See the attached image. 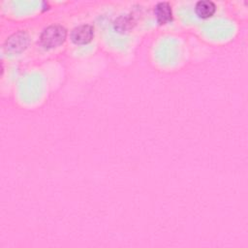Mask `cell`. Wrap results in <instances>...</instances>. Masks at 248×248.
Returning <instances> with one entry per match:
<instances>
[{
  "label": "cell",
  "mask_w": 248,
  "mask_h": 248,
  "mask_svg": "<svg viewBox=\"0 0 248 248\" xmlns=\"http://www.w3.org/2000/svg\"><path fill=\"white\" fill-rule=\"evenodd\" d=\"M66 29L61 25H50L41 34V42L46 47H54L61 45L66 39Z\"/></svg>",
  "instance_id": "6da1fadb"
},
{
  "label": "cell",
  "mask_w": 248,
  "mask_h": 248,
  "mask_svg": "<svg viewBox=\"0 0 248 248\" xmlns=\"http://www.w3.org/2000/svg\"><path fill=\"white\" fill-rule=\"evenodd\" d=\"M93 37V27L88 24H81L75 27L71 32L72 41L78 45H84L91 41Z\"/></svg>",
  "instance_id": "7a4b0ae2"
},
{
  "label": "cell",
  "mask_w": 248,
  "mask_h": 248,
  "mask_svg": "<svg viewBox=\"0 0 248 248\" xmlns=\"http://www.w3.org/2000/svg\"><path fill=\"white\" fill-rule=\"evenodd\" d=\"M195 10L200 17H209L215 12V4L210 0H201L197 2Z\"/></svg>",
  "instance_id": "3957f363"
},
{
  "label": "cell",
  "mask_w": 248,
  "mask_h": 248,
  "mask_svg": "<svg viewBox=\"0 0 248 248\" xmlns=\"http://www.w3.org/2000/svg\"><path fill=\"white\" fill-rule=\"evenodd\" d=\"M26 42H27V37L25 36L24 33L22 32L16 33L7 40L6 47L9 50H14V51L21 50L22 48L25 47Z\"/></svg>",
  "instance_id": "277c9868"
},
{
  "label": "cell",
  "mask_w": 248,
  "mask_h": 248,
  "mask_svg": "<svg viewBox=\"0 0 248 248\" xmlns=\"http://www.w3.org/2000/svg\"><path fill=\"white\" fill-rule=\"evenodd\" d=\"M155 15L159 22L166 23L171 19V8L168 2H159L155 6Z\"/></svg>",
  "instance_id": "5b68a950"
},
{
  "label": "cell",
  "mask_w": 248,
  "mask_h": 248,
  "mask_svg": "<svg viewBox=\"0 0 248 248\" xmlns=\"http://www.w3.org/2000/svg\"><path fill=\"white\" fill-rule=\"evenodd\" d=\"M132 26V19L128 16H120L115 21V27L120 31H126Z\"/></svg>",
  "instance_id": "8992f818"
}]
</instances>
